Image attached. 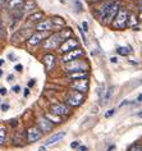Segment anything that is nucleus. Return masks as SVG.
Instances as JSON below:
<instances>
[{
  "instance_id": "nucleus-10",
  "label": "nucleus",
  "mask_w": 142,
  "mask_h": 151,
  "mask_svg": "<svg viewBox=\"0 0 142 151\" xmlns=\"http://www.w3.org/2000/svg\"><path fill=\"white\" fill-rule=\"evenodd\" d=\"M68 108H67V105L64 104H54L50 106V113H53V114L60 116V115H67L68 114Z\"/></svg>"
},
{
  "instance_id": "nucleus-23",
  "label": "nucleus",
  "mask_w": 142,
  "mask_h": 151,
  "mask_svg": "<svg viewBox=\"0 0 142 151\" xmlns=\"http://www.w3.org/2000/svg\"><path fill=\"white\" fill-rule=\"evenodd\" d=\"M45 118L47 120H50L51 123H60V118H59L58 115L53 114V113H46V115H45Z\"/></svg>"
},
{
  "instance_id": "nucleus-32",
  "label": "nucleus",
  "mask_w": 142,
  "mask_h": 151,
  "mask_svg": "<svg viewBox=\"0 0 142 151\" xmlns=\"http://www.w3.org/2000/svg\"><path fill=\"white\" fill-rule=\"evenodd\" d=\"M4 35V27H3V22H1V18H0V36Z\"/></svg>"
},
{
  "instance_id": "nucleus-49",
  "label": "nucleus",
  "mask_w": 142,
  "mask_h": 151,
  "mask_svg": "<svg viewBox=\"0 0 142 151\" xmlns=\"http://www.w3.org/2000/svg\"><path fill=\"white\" fill-rule=\"evenodd\" d=\"M3 63H4V60H1V59H0V65H3Z\"/></svg>"
},
{
  "instance_id": "nucleus-4",
  "label": "nucleus",
  "mask_w": 142,
  "mask_h": 151,
  "mask_svg": "<svg viewBox=\"0 0 142 151\" xmlns=\"http://www.w3.org/2000/svg\"><path fill=\"white\" fill-rule=\"evenodd\" d=\"M62 44V37L59 33H53L51 36H49L46 39V41L42 45L44 50H51V49H57L59 45Z\"/></svg>"
},
{
  "instance_id": "nucleus-30",
  "label": "nucleus",
  "mask_w": 142,
  "mask_h": 151,
  "mask_svg": "<svg viewBox=\"0 0 142 151\" xmlns=\"http://www.w3.org/2000/svg\"><path fill=\"white\" fill-rule=\"evenodd\" d=\"M78 29H80V33H81L82 40H83V44H85V45H88V44H87V40H86V37H85V32L82 31V28H80V27H78Z\"/></svg>"
},
{
  "instance_id": "nucleus-5",
  "label": "nucleus",
  "mask_w": 142,
  "mask_h": 151,
  "mask_svg": "<svg viewBox=\"0 0 142 151\" xmlns=\"http://www.w3.org/2000/svg\"><path fill=\"white\" fill-rule=\"evenodd\" d=\"M119 9H120V3H119L118 0H115L114 4L111 5V8L109 9V12H108V14L105 16V18L103 19L104 24H111V22H113L115 16H117V13L119 12Z\"/></svg>"
},
{
  "instance_id": "nucleus-53",
  "label": "nucleus",
  "mask_w": 142,
  "mask_h": 151,
  "mask_svg": "<svg viewBox=\"0 0 142 151\" xmlns=\"http://www.w3.org/2000/svg\"><path fill=\"white\" fill-rule=\"evenodd\" d=\"M0 103H1V101H0Z\"/></svg>"
},
{
  "instance_id": "nucleus-41",
  "label": "nucleus",
  "mask_w": 142,
  "mask_h": 151,
  "mask_svg": "<svg viewBox=\"0 0 142 151\" xmlns=\"http://www.w3.org/2000/svg\"><path fill=\"white\" fill-rule=\"evenodd\" d=\"M28 95H29V88H27V87H26V88H24V96L27 97Z\"/></svg>"
},
{
  "instance_id": "nucleus-50",
  "label": "nucleus",
  "mask_w": 142,
  "mask_h": 151,
  "mask_svg": "<svg viewBox=\"0 0 142 151\" xmlns=\"http://www.w3.org/2000/svg\"><path fill=\"white\" fill-rule=\"evenodd\" d=\"M113 150H114V146H111L110 149H109V151H113Z\"/></svg>"
},
{
  "instance_id": "nucleus-46",
  "label": "nucleus",
  "mask_w": 142,
  "mask_h": 151,
  "mask_svg": "<svg viewBox=\"0 0 142 151\" xmlns=\"http://www.w3.org/2000/svg\"><path fill=\"white\" fill-rule=\"evenodd\" d=\"M138 21H142V10L140 12V16H138Z\"/></svg>"
},
{
  "instance_id": "nucleus-22",
  "label": "nucleus",
  "mask_w": 142,
  "mask_h": 151,
  "mask_svg": "<svg viewBox=\"0 0 142 151\" xmlns=\"http://www.w3.org/2000/svg\"><path fill=\"white\" fill-rule=\"evenodd\" d=\"M59 35L62 37V41H65L70 39V36H72V29H68V28H64L62 32H59Z\"/></svg>"
},
{
  "instance_id": "nucleus-34",
  "label": "nucleus",
  "mask_w": 142,
  "mask_h": 151,
  "mask_svg": "<svg viewBox=\"0 0 142 151\" xmlns=\"http://www.w3.org/2000/svg\"><path fill=\"white\" fill-rule=\"evenodd\" d=\"M12 90H13V92H14V93H18V92L21 91V87H19V86H13V88H12Z\"/></svg>"
},
{
  "instance_id": "nucleus-2",
  "label": "nucleus",
  "mask_w": 142,
  "mask_h": 151,
  "mask_svg": "<svg viewBox=\"0 0 142 151\" xmlns=\"http://www.w3.org/2000/svg\"><path fill=\"white\" fill-rule=\"evenodd\" d=\"M65 72L68 73H74V72H85L88 69V63L85 62V60H73V62H69L65 65Z\"/></svg>"
},
{
  "instance_id": "nucleus-6",
  "label": "nucleus",
  "mask_w": 142,
  "mask_h": 151,
  "mask_svg": "<svg viewBox=\"0 0 142 151\" xmlns=\"http://www.w3.org/2000/svg\"><path fill=\"white\" fill-rule=\"evenodd\" d=\"M80 47V45H78V41L77 40H74L73 37H70V39L68 40H65V41H63L62 45H60V51L62 52H69V51H72L74 50V49H78Z\"/></svg>"
},
{
  "instance_id": "nucleus-9",
  "label": "nucleus",
  "mask_w": 142,
  "mask_h": 151,
  "mask_svg": "<svg viewBox=\"0 0 142 151\" xmlns=\"http://www.w3.org/2000/svg\"><path fill=\"white\" fill-rule=\"evenodd\" d=\"M70 88L76 90L78 92H86L88 90V81L87 80H78V81H73L72 83L69 85Z\"/></svg>"
},
{
  "instance_id": "nucleus-12",
  "label": "nucleus",
  "mask_w": 142,
  "mask_h": 151,
  "mask_svg": "<svg viewBox=\"0 0 142 151\" xmlns=\"http://www.w3.org/2000/svg\"><path fill=\"white\" fill-rule=\"evenodd\" d=\"M37 127L40 128V131L42 132H50L53 129V123L50 122V120H47L46 118H40L37 120Z\"/></svg>"
},
{
  "instance_id": "nucleus-26",
  "label": "nucleus",
  "mask_w": 142,
  "mask_h": 151,
  "mask_svg": "<svg viewBox=\"0 0 142 151\" xmlns=\"http://www.w3.org/2000/svg\"><path fill=\"white\" fill-rule=\"evenodd\" d=\"M111 95H113V87H110V88L106 91V95H105V96H103V99H101V100H103V101H101V104H103V105H105V104L108 103V101L110 100Z\"/></svg>"
},
{
  "instance_id": "nucleus-3",
  "label": "nucleus",
  "mask_w": 142,
  "mask_h": 151,
  "mask_svg": "<svg viewBox=\"0 0 142 151\" xmlns=\"http://www.w3.org/2000/svg\"><path fill=\"white\" fill-rule=\"evenodd\" d=\"M65 101L70 106H78V105H81L83 103V95H82V92H78L76 90H73V91H69L67 93Z\"/></svg>"
},
{
  "instance_id": "nucleus-36",
  "label": "nucleus",
  "mask_w": 142,
  "mask_h": 151,
  "mask_svg": "<svg viewBox=\"0 0 142 151\" xmlns=\"http://www.w3.org/2000/svg\"><path fill=\"white\" fill-rule=\"evenodd\" d=\"M14 69H16L17 72H22V69H23V67H22V64H17V65L14 67Z\"/></svg>"
},
{
  "instance_id": "nucleus-13",
  "label": "nucleus",
  "mask_w": 142,
  "mask_h": 151,
  "mask_svg": "<svg viewBox=\"0 0 142 151\" xmlns=\"http://www.w3.org/2000/svg\"><path fill=\"white\" fill-rule=\"evenodd\" d=\"M36 29L39 32H47L53 29V23H51V19H44L36 23Z\"/></svg>"
},
{
  "instance_id": "nucleus-14",
  "label": "nucleus",
  "mask_w": 142,
  "mask_h": 151,
  "mask_svg": "<svg viewBox=\"0 0 142 151\" xmlns=\"http://www.w3.org/2000/svg\"><path fill=\"white\" fill-rule=\"evenodd\" d=\"M114 1L115 0H105V3L101 5V8H100V18H101V19L105 18L108 12H109V9L111 8V5L114 4Z\"/></svg>"
},
{
  "instance_id": "nucleus-43",
  "label": "nucleus",
  "mask_w": 142,
  "mask_h": 151,
  "mask_svg": "<svg viewBox=\"0 0 142 151\" xmlns=\"http://www.w3.org/2000/svg\"><path fill=\"white\" fill-rule=\"evenodd\" d=\"M110 62H111V63H117V62H118V59L115 58V56H113V58H110Z\"/></svg>"
},
{
  "instance_id": "nucleus-20",
  "label": "nucleus",
  "mask_w": 142,
  "mask_h": 151,
  "mask_svg": "<svg viewBox=\"0 0 142 151\" xmlns=\"http://www.w3.org/2000/svg\"><path fill=\"white\" fill-rule=\"evenodd\" d=\"M42 18H44V13L42 12H36V13H33L32 16H29V22H41L42 21Z\"/></svg>"
},
{
  "instance_id": "nucleus-8",
  "label": "nucleus",
  "mask_w": 142,
  "mask_h": 151,
  "mask_svg": "<svg viewBox=\"0 0 142 151\" xmlns=\"http://www.w3.org/2000/svg\"><path fill=\"white\" fill-rule=\"evenodd\" d=\"M83 55V50L82 49H74V50L69 51V52H65L64 56H63V62L65 63H69V62H73V60H77L80 56Z\"/></svg>"
},
{
  "instance_id": "nucleus-42",
  "label": "nucleus",
  "mask_w": 142,
  "mask_h": 151,
  "mask_svg": "<svg viewBox=\"0 0 142 151\" xmlns=\"http://www.w3.org/2000/svg\"><path fill=\"white\" fill-rule=\"evenodd\" d=\"M6 1H8V0H0V6L5 5V4H6Z\"/></svg>"
},
{
  "instance_id": "nucleus-17",
  "label": "nucleus",
  "mask_w": 142,
  "mask_h": 151,
  "mask_svg": "<svg viewBox=\"0 0 142 151\" xmlns=\"http://www.w3.org/2000/svg\"><path fill=\"white\" fill-rule=\"evenodd\" d=\"M65 136V132H59V133H55L53 134L51 137L47 138V141L45 142V146H50V145H54V143H57L58 141H60V139Z\"/></svg>"
},
{
  "instance_id": "nucleus-28",
  "label": "nucleus",
  "mask_w": 142,
  "mask_h": 151,
  "mask_svg": "<svg viewBox=\"0 0 142 151\" xmlns=\"http://www.w3.org/2000/svg\"><path fill=\"white\" fill-rule=\"evenodd\" d=\"M128 151H142V147L138 145V143H133V145L128 149Z\"/></svg>"
},
{
  "instance_id": "nucleus-1",
  "label": "nucleus",
  "mask_w": 142,
  "mask_h": 151,
  "mask_svg": "<svg viewBox=\"0 0 142 151\" xmlns=\"http://www.w3.org/2000/svg\"><path fill=\"white\" fill-rule=\"evenodd\" d=\"M128 16H129V12L128 9L126 8H120L119 12L117 13V16L111 22V26L115 28V29H123L127 26V19H128Z\"/></svg>"
},
{
  "instance_id": "nucleus-39",
  "label": "nucleus",
  "mask_w": 142,
  "mask_h": 151,
  "mask_svg": "<svg viewBox=\"0 0 142 151\" xmlns=\"http://www.w3.org/2000/svg\"><path fill=\"white\" fill-rule=\"evenodd\" d=\"M137 6H138V10H142V0H138V3H137Z\"/></svg>"
},
{
  "instance_id": "nucleus-7",
  "label": "nucleus",
  "mask_w": 142,
  "mask_h": 151,
  "mask_svg": "<svg viewBox=\"0 0 142 151\" xmlns=\"http://www.w3.org/2000/svg\"><path fill=\"white\" fill-rule=\"evenodd\" d=\"M42 137V132L40 131L39 127H31L27 129V141L29 143H33L36 141H39Z\"/></svg>"
},
{
  "instance_id": "nucleus-38",
  "label": "nucleus",
  "mask_w": 142,
  "mask_h": 151,
  "mask_svg": "<svg viewBox=\"0 0 142 151\" xmlns=\"http://www.w3.org/2000/svg\"><path fill=\"white\" fill-rule=\"evenodd\" d=\"M8 108H9V105H8V104H3V105H1V110H3V111L8 110Z\"/></svg>"
},
{
  "instance_id": "nucleus-51",
  "label": "nucleus",
  "mask_w": 142,
  "mask_h": 151,
  "mask_svg": "<svg viewBox=\"0 0 142 151\" xmlns=\"http://www.w3.org/2000/svg\"><path fill=\"white\" fill-rule=\"evenodd\" d=\"M138 115H140V116H141V118H142V111H141V113H140V114H138Z\"/></svg>"
},
{
  "instance_id": "nucleus-47",
  "label": "nucleus",
  "mask_w": 142,
  "mask_h": 151,
  "mask_svg": "<svg viewBox=\"0 0 142 151\" xmlns=\"http://www.w3.org/2000/svg\"><path fill=\"white\" fill-rule=\"evenodd\" d=\"M127 103H128V101H123V103H122L120 105H119V108H122V106H123V105H126Z\"/></svg>"
},
{
  "instance_id": "nucleus-45",
  "label": "nucleus",
  "mask_w": 142,
  "mask_h": 151,
  "mask_svg": "<svg viewBox=\"0 0 142 151\" xmlns=\"http://www.w3.org/2000/svg\"><path fill=\"white\" fill-rule=\"evenodd\" d=\"M39 151H46V147H45V146H41L40 149H39Z\"/></svg>"
},
{
  "instance_id": "nucleus-40",
  "label": "nucleus",
  "mask_w": 142,
  "mask_h": 151,
  "mask_svg": "<svg viewBox=\"0 0 142 151\" xmlns=\"http://www.w3.org/2000/svg\"><path fill=\"white\" fill-rule=\"evenodd\" d=\"M0 95H6V90H5L4 87L0 88Z\"/></svg>"
},
{
  "instance_id": "nucleus-33",
  "label": "nucleus",
  "mask_w": 142,
  "mask_h": 151,
  "mask_svg": "<svg viewBox=\"0 0 142 151\" xmlns=\"http://www.w3.org/2000/svg\"><path fill=\"white\" fill-rule=\"evenodd\" d=\"M78 146H80V142L78 141H74V142L70 143V147H72V149H77Z\"/></svg>"
},
{
  "instance_id": "nucleus-19",
  "label": "nucleus",
  "mask_w": 142,
  "mask_h": 151,
  "mask_svg": "<svg viewBox=\"0 0 142 151\" xmlns=\"http://www.w3.org/2000/svg\"><path fill=\"white\" fill-rule=\"evenodd\" d=\"M37 8V4H36V1L35 0H27V1L24 3V12H32V10H35Z\"/></svg>"
},
{
  "instance_id": "nucleus-44",
  "label": "nucleus",
  "mask_w": 142,
  "mask_h": 151,
  "mask_svg": "<svg viewBox=\"0 0 142 151\" xmlns=\"http://www.w3.org/2000/svg\"><path fill=\"white\" fill-rule=\"evenodd\" d=\"M137 101H138V103H142V93H141V95H138Z\"/></svg>"
},
{
  "instance_id": "nucleus-31",
  "label": "nucleus",
  "mask_w": 142,
  "mask_h": 151,
  "mask_svg": "<svg viewBox=\"0 0 142 151\" xmlns=\"http://www.w3.org/2000/svg\"><path fill=\"white\" fill-rule=\"evenodd\" d=\"M114 113H115V109H111L110 111H106L105 113V116H106V118H109V116H113Z\"/></svg>"
},
{
  "instance_id": "nucleus-48",
  "label": "nucleus",
  "mask_w": 142,
  "mask_h": 151,
  "mask_svg": "<svg viewBox=\"0 0 142 151\" xmlns=\"http://www.w3.org/2000/svg\"><path fill=\"white\" fill-rule=\"evenodd\" d=\"M8 81H13V76H8Z\"/></svg>"
},
{
  "instance_id": "nucleus-21",
  "label": "nucleus",
  "mask_w": 142,
  "mask_h": 151,
  "mask_svg": "<svg viewBox=\"0 0 142 151\" xmlns=\"http://www.w3.org/2000/svg\"><path fill=\"white\" fill-rule=\"evenodd\" d=\"M137 23H138V18H136L133 14H129L128 19H127V26L128 27H136Z\"/></svg>"
},
{
  "instance_id": "nucleus-16",
  "label": "nucleus",
  "mask_w": 142,
  "mask_h": 151,
  "mask_svg": "<svg viewBox=\"0 0 142 151\" xmlns=\"http://www.w3.org/2000/svg\"><path fill=\"white\" fill-rule=\"evenodd\" d=\"M44 64L46 67L47 70H51L54 68V64H55V56L53 54H46L44 56Z\"/></svg>"
},
{
  "instance_id": "nucleus-37",
  "label": "nucleus",
  "mask_w": 142,
  "mask_h": 151,
  "mask_svg": "<svg viewBox=\"0 0 142 151\" xmlns=\"http://www.w3.org/2000/svg\"><path fill=\"white\" fill-rule=\"evenodd\" d=\"M77 151H87V147H86V146H78L77 147Z\"/></svg>"
},
{
  "instance_id": "nucleus-24",
  "label": "nucleus",
  "mask_w": 142,
  "mask_h": 151,
  "mask_svg": "<svg viewBox=\"0 0 142 151\" xmlns=\"http://www.w3.org/2000/svg\"><path fill=\"white\" fill-rule=\"evenodd\" d=\"M51 23H53V27H54V24H57V26H58V28L64 27V26H65L64 19H62L60 17H54L53 19H51Z\"/></svg>"
},
{
  "instance_id": "nucleus-29",
  "label": "nucleus",
  "mask_w": 142,
  "mask_h": 151,
  "mask_svg": "<svg viewBox=\"0 0 142 151\" xmlns=\"http://www.w3.org/2000/svg\"><path fill=\"white\" fill-rule=\"evenodd\" d=\"M104 92H105V90H104V83H101V85H100V87L98 88V95H99V97H101V99H103Z\"/></svg>"
},
{
  "instance_id": "nucleus-27",
  "label": "nucleus",
  "mask_w": 142,
  "mask_h": 151,
  "mask_svg": "<svg viewBox=\"0 0 142 151\" xmlns=\"http://www.w3.org/2000/svg\"><path fill=\"white\" fill-rule=\"evenodd\" d=\"M5 137H6V129L4 127H0V147L4 145Z\"/></svg>"
},
{
  "instance_id": "nucleus-25",
  "label": "nucleus",
  "mask_w": 142,
  "mask_h": 151,
  "mask_svg": "<svg viewBox=\"0 0 142 151\" xmlns=\"http://www.w3.org/2000/svg\"><path fill=\"white\" fill-rule=\"evenodd\" d=\"M132 51L131 50V47H124V46H119L118 49H117V52L119 55H123V56H127L129 54V52Z\"/></svg>"
},
{
  "instance_id": "nucleus-18",
  "label": "nucleus",
  "mask_w": 142,
  "mask_h": 151,
  "mask_svg": "<svg viewBox=\"0 0 142 151\" xmlns=\"http://www.w3.org/2000/svg\"><path fill=\"white\" fill-rule=\"evenodd\" d=\"M8 9L10 10H19L23 6V0H8Z\"/></svg>"
},
{
  "instance_id": "nucleus-35",
  "label": "nucleus",
  "mask_w": 142,
  "mask_h": 151,
  "mask_svg": "<svg viewBox=\"0 0 142 151\" xmlns=\"http://www.w3.org/2000/svg\"><path fill=\"white\" fill-rule=\"evenodd\" d=\"M82 27H83V28H82V31H83V32H85V31H88V28H87V27H88L87 22H83V23H82Z\"/></svg>"
},
{
  "instance_id": "nucleus-11",
  "label": "nucleus",
  "mask_w": 142,
  "mask_h": 151,
  "mask_svg": "<svg viewBox=\"0 0 142 151\" xmlns=\"http://www.w3.org/2000/svg\"><path fill=\"white\" fill-rule=\"evenodd\" d=\"M45 36H46V32H36V33H33V35H31V37H29L27 41V44L29 46H36L37 44H40L41 41L45 39Z\"/></svg>"
},
{
  "instance_id": "nucleus-52",
  "label": "nucleus",
  "mask_w": 142,
  "mask_h": 151,
  "mask_svg": "<svg viewBox=\"0 0 142 151\" xmlns=\"http://www.w3.org/2000/svg\"><path fill=\"white\" fill-rule=\"evenodd\" d=\"M1 74H3V72H1V70H0V77H1Z\"/></svg>"
},
{
  "instance_id": "nucleus-15",
  "label": "nucleus",
  "mask_w": 142,
  "mask_h": 151,
  "mask_svg": "<svg viewBox=\"0 0 142 151\" xmlns=\"http://www.w3.org/2000/svg\"><path fill=\"white\" fill-rule=\"evenodd\" d=\"M88 77V72H74V73H69L68 74V80L70 81H78V80H86Z\"/></svg>"
}]
</instances>
